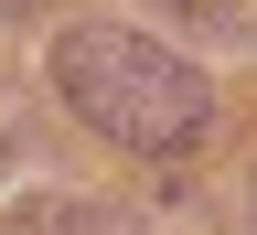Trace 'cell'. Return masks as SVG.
Masks as SVG:
<instances>
[{
    "label": "cell",
    "instance_id": "1",
    "mask_svg": "<svg viewBox=\"0 0 257 235\" xmlns=\"http://www.w3.org/2000/svg\"><path fill=\"white\" fill-rule=\"evenodd\" d=\"M54 86H64V107H75L96 139H118L140 160H182V150H204V128H214L204 64H182L172 43H150V32H128V22H75L54 43Z\"/></svg>",
    "mask_w": 257,
    "mask_h": 235
},
{
    "label": "cell",
    "instance_id": "2",
    "mask_svg": "<svg viewBox=\"0 0 257 235\" xmlns=\"http://www.w3.org/2000/svg\"><path fill=\"white\" fill-rule=\"evenodd\" d=\"M11 235H128L107 203H86V192H54V203H22Z\"/></svg>",
    "mask_w": 257,
    "mask_h": 235
},
{
    "label": "cell",
    "instance_id": "3",
    "mask_svg": "<svg viewBox=\"0 0 257 235\" xmlns=\"http://www.w3.org/2000/svg\"><path fill=\"white\" fill-rule=\"evenodd\" d=\"M161 11H182V22H204V32H225V22L246 11V0H161Z\"/></svg>",
    "mask_w": 257,
    "mask_h": 235
},
{
    "label": "cell",
    "instance_id": "4",
    "mask_svg": "<svg viewBox=\"0 0 257 235\" xmlns=\"http://www.w3.org/2000/svg\"><path fill=\"white\" fill-rule=\"evenodd\" d=\"M0 11H11V0H0Z\"/></svg>",
    "mask_w": 257,
    "mask_h": 235
}]
</instances>
